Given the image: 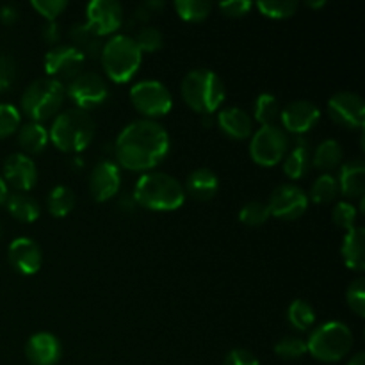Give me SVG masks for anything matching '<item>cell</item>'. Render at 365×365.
<instances>
[{"label": "cell", "mask_w": 365, "mask_h": 365, "mask_svg": "<svg viewBox=\"0 0 365 365\" xmlns=\"http://www.w3.org/2000/svg\"><path fill=\"white\" fill-rule=\"evenodd\" d=\"M134 41L135 45H138V48L141 50V53L155 52V50H159L160 46H163V32H160L157 27H150V25H146V27H143L141 31L138 32Z\"/></svg>", "instance_id": "obj_38"}, {"label": "cell", "mask_w": 365, "mask_h": 365, "mask_svg": "<svg viewBox=\"0 0 365 365\" xmlns=\"http://www.w3.org/2000/svg\"><path fill=\"white\" fill-rule=\"evenodd\" d=\"M269 217V207H267V203L259 202V200L248 202L242 207L241 212H239V220H241V223H245L246 227H260V225L266 223Z\"/></svg>", "instance_id": "obj_35"}, {"label": "cell", "mask_w": 365, "mask_h": 365, "mask_svg": "<svg viewBox=\"0 0 365 365\" xmlns=\"http://www.w3.org/2000/svg\"><path fill=\"white\" fill-rule=\"evenodd\" d=\"M364 362H365L364 353H356V355L353 356L351 360H349V364H348V365H364Z\"/></svg>", "instance_id": "obj_49"}, {"label": "cell", "mask_w": 365, "mask_h": 365, "mask_svg": "<svg viewBox=\"0 0 365 365\" xmlns=\"http://www.w3.org/2000/svg\"><path fill=\"white\" fill-rule=\"evenodd\" d=\"M217 187H220L217 175L209 168H198V170L189 173L184 191H187L198 202H209L216 196Z\"/></svg>", "instance_id": "obj_21"}, {"label": "cell", "mask_w": 365, "mask_h": 365, "mask_svg": "<svg viewBox=\"0 0 365 365\" xmlns=\"http://www.w3.org/2000/svg\"><path fill=\"white\" fill-rule=\"evenodd\" d=\"M88 25L98 38L113 34L121 27L123 21V7L116 0H93L86 7Z\"/></svg>", "instance_id": "obj_14"}, {"label": "cell", "mask_w": 365, "mask_h": 365, "mask_svg": "<svg viewBox=\"0 0 365 365\" xmlns=\"http://www.w3.org/2000/svg\"><path fill=\"white\" fill-rule=\"evenodd\" d=\"M68 96L77 106V109H93L102 106L109 96L107 82L95 71H84L68 86Z\"/></svg>", "instance_id": "obj_11"}, {"label": "cell", "mask_w": 365, "mask_h": 365, "mask_svg": "<svg viewBox=\"0 0 365 365\" xmlns=\"http://www.w3.org/2000/svg\"><path fill=\"white\" fill-rule=\"evenodd\" d=\"M324 0H317V2H307V6L309 7H323L324 6Z\"/></svg>", "instance_id": "obj_50"}, {"label": "cell", "mask_w": 365, "mask_h": 365, "mask_svg": "<svg viewBox=\"0 0 365 365\" xmlns=\"http://www.w3.org/2000/svg\"><path fill=\"white\" fill-rule=\"evenodd\" d=\"M217 125L221 132L232 139H246L253 132V120L241 107H227L217 113Z\"/></svg>", "instance_id": "obj_20"}, {"label": "cell", "mask_w": 365, "mask_h": 365, "mask_svg": "<svg viewBox=\"0 0 365 365\" xmlns=\"http://www.w3.org/2000/svg\"><path fill=\"white\" fill-rule=\"evenodd\" d=\"M253 114H255V120L262 127L274 125V121L280 118V106H278L277 96L271 95V93H262V95L257 96L255 106H253Z\"/></svg>", "instance_id": "obj_31"}, {"label": "cell", "mask_w": 365, "mask_h": 365, "mask_svg": "<svg viewBox=\"0 0 365 365\" xmlns=\"http://www.w3.org/2000/svg\"><path fill=\"white\" fill-rule=\"evenodd\" d=\"M160 7H163V4L160 2L143 4V6H139L138 11H135V16H139L141 20H148V18L153 16V13H155L157 9H160Z\"/></svg>", "instance_id": "obj_46"}, {"label": "cell", "mask_w": 365, "mask_h": 365, "mask_svg": "<svg viewBox=\"0 0 365 365\" xmlns=\"http://www.w3.org/2000/svg\"><path fill=\"white\" fill-rule=\"evenodd\" d=\"M170 152V135L155 120H135L120 132L114 153L125 170L148 171L159 166Z\"/></svg>", "instance_id": "obj_1"}, {"label": "cell", "mask_w": 365, "mask_h": 365, "mask_svg": "<svg viewBox=\"0 0 365 365\" xmlns=\"http://www.w3.org/2000/svg\"><path fill=\"white\" fill-rule=\"evenodd\" d=\"M7 200V184L4 182V178L0 177V205H4Z\"/></svg>", "instance_id": "obj_48"}, {"label": "cell", "mask_w": 365, "mask_h": 365, "mask_svg": "<svg viewBox=\"0 0 365 365\" xmlns=\"http://www.w3.org/2000/svg\"><path fill=\"white\" fill-rule=\"evenodd\" d=\"M260 13L267 18L274 20H285V18L294 16L298 11V2L296 0H262L257 4Z\"/></svg>", "instance_id": "obj_34"}, {"label": "cell", "mask_w": 365, "mask_h": 365, "mask_svg": "<svg viewBox=\"0 0 365 365\" xmlns=\"http://www.w3.org/2000/svg\"><path fill=\"white\" fill-rule=\"evenodd\" d=\"M342 259L349 269L359 273L365 269V230L362 227H355L346 232L342 242Z\"/></svg>", "instance_id": "obj_23"}, {"label": "cell", "mask_w": 365, "mask_h": 365, "mask_svg": "<svg viewBox=\"0 0 365 365\" xmlns=\"http://www.w3.org/2000/svg\"><path fill=\"white\" fill-rule=\"evenodd\" d=\"M66 89L63 84L52 78H38L31 82L21 95V109L25 116L31 118L34 123L50 120L57 116L64 102Z\"/></svg>", "instance_id": "obj_7"}, {"label": "cell", "mask_w": 365, "mask_h": 365, "mask_svg": "<svg viewBox=\"0 0 365 365\" xmlns=\"http://www.w3.org/2000/svg\"><path fill=\"white\" fill-rule=\"evenodd\" d=\"M339 191L346 198H362L365 192V164L362 159L346 163L339 175Z\"/></svg>", "instance_id": "obj_22"}, {"label": "cell", "mask_w": 365, "mask_h": 365, "mask_svg": "<svg viewBox=\"0 0 365 365\" xmlns=\"http://www.w3.org/2000/svg\"><path fill=\"white\" fill-rule=\"evenodd\" d=\"M89 195L96 202H107L118 195L121 187V173L113 160H100L89 173Z\"/></svg>", "instance_id": "obj_16"}, {"label": "cell", "mask_w": 365, "mask_h": 365, "mask_svg": "<svg viewBox=\"0 0 365 365\" xmlns=\"http://www.w3.org/2000/svg\"><path fill=\"white\" fill-rule=\"evenodd\" d=\"M100 57L106 73L118 84L130 81L138 73L143 61V53L135 45L134 38L127 34L113 36L109 41L103 43Z\"/></svg>", "instance_id": "obj_5"}, {"label": "cell", "mask_w": 365, "mask_h": 365, "mask_svg": "<svg viewBox=\"0 0 365 365\" xmlns=\"http://www.w3.org/2000/svg\"><path fill=\"white\" fill-rule=\"evenodd\" d=\"M93 138H95V120L88 110L77 107L57 114L53 118L52 128L48 130V139L53 146L68 153L86 150Z\"/></svg>", "instance_id": "obj_3"}, {"label": "cell", "mask_w": 365, "mask_h": 365, "mask_svg": "<svg viewBox=\"0 0 365 365\" xmlns=\"http://www.w3.org/2000/svg\"><path fill=\"white\" fill-rule=\"evenodd\" d=\"M21 114L11 103H0V139L9 138L20 128Z\"/></svg>", "instance_id": "obj_37"}, {"label": "cell", "mask_w": 365, "mask_h": 365, "mask_svg": "<svg viewBox=\"0 0 365 365\" xmlns=\"http://www.w3.org/2000/svg\"><path fill=\"white\" fill-rule=\"evenodd\" d=\"M132 106L145 114L146 120L166 116L173 109V96L170 89L159 81H139L130 89Z\"/></svg>", "instance_id": "obj_8"}, {"label": "cell", "mask_w": 365, "mask_h": 365, "mask_svg": "<svg viewBox=\"0 0 365 365\" xmlns=\"http://www.w3.org/2000/svg\"><path fill=\"white\" fill-rule=\"evenodd\" d=\"M7 88H9V86H7V84H6V82H2V81H0V95H2V93H4V91H6V89H7Z\"/></svg>", "instance_id": "obj_51"}, {"label": "cell", "mask_w": 365, "mask_h": 365, "mask_svg": "<svg viewBox=\"0 0 365 365\" xmlns=\"http://www.w3.org/2000/svg\"><path fill=\"white\" fill-rule=\"evenodd\" d=\"M2 235H4V232H2V227H0V239H2Z\"/></svg>", "instance_id": "obj_52"}, {"label": "cell", "mask_w": 365, "mask_h": 365, "mask_svg": "<svg viewBox=\"0 0 365 365\" xmlns=\"http://www.w3.org/2000/svg\"><path fill=\"white\" fill-rule=\"evenodd\" d=\"M356 216H359V210L353 203L349 202H339L337 205L334 207V212H331V220L337 225L339 228H344L346 232L355 228Z\"/></svg>", "instance_id": "obj_39"}, {"label": "cell", "mask_w": 365, "mask_h": 365, "mask_svg": "<svg viewBox=\"0 0 365 365\" xmlns=\"http://www.w3.org/2000/svg\"><path fill=\"white\" fill-rule=\"evenodd\" d=\"M38 180L36 163L25 153H13L4 160V182L13 185L16 192H27Z\"/></svg>", "instance_id": "obj_18"}, {"label": "cell", "mask_w": 365, "mask_h": 365, "mask_svg": "<svg viewBox=\"0 0 365 365\" xmlns=\"http://www.w3.org/2000/svg\"><path fill=\"white\" fill-rule=\"evenodd\" d=\"M223 365H260V364L252 351L239 348V349H232V351L228 353Z\"/></svg>", "instance_id": "obj_42"}, {"label": "cell", "mask_w": 365, "mask_h": 365, "mask_svg": "<svg viewBox=\"0 0 365 365\" xmlns=\"http://www.w3.org/2000/svg\"><path fill=\"white\" fill-rule=\"evenodd\" d=\"M48 212L56 217H64L73 210L75 207V192L66 185H57L50 191L46 200Z\"/></svg>", "instance_id": "obj_29"}, {"label": "cell", "mask_w": 365, "mask_h": 365, "mask_svg": "<svg viewBox=\"0 0 365 365\" xmlns=\"http://www.w3.org/2000/svg\"><path fill=\"white\" fill-rule=\"evenodd\" d=\"M319 107L316 103L309 102V100H296V102L287 103L280 110V120L285 130L298 135L312 130L317 125V121H319Z\"/></svg>", "instance_id": "obj_15"}, {"label": "cell", "mask_w": 365, "mask_h": 365, "mask_svg": "<svg viewBox=\"0 0 365 365\" xmlns=\"http://www.w3.org/2000/svg\"><path fill=\"white\" fill-rule=\"evenodd\" d=\"M353 348V334L348 324L328 321L310 334L307 351L321 362H339Z\"/></svg>", "instance_id": "obj_6"}, {"label": "cell", "mask_w": 365, "mask_h": 365, "mask_svg": "<svg viewBox=\"0 0 365 365\" xmlns=\"http://www.w3.org/2000/svg\"><path fill=\"white\" fill-rule=\"evenodd\" d=\"M134 200L148 210H177L185 200L184 185L163 171H146L134 185Z\"/></svg>", "instance_id": "obj_2"}, {"label": "cell", "mask_w": 365, "mask_h": 365, "mask_svg": "<svg viewBox=\"0 0 365 365\" xmlns=\"http://www.w3.org/2000/svg\"><path fill=\"white\" fill-rule=\"evenodd\" d=\"M6 207L11 216L14 220L21 221V223H34L39 217V214H41V207H39L38 200L29 196L27 192H13V195H7Z\"/></svg>", "instance_id": "obj_24"}, {"label": "cell", "mask_w": 365, "mask_h": 365, "mask_svg": "<svg viewBox=\"0 0 365 365\" xmlns=\"http://www.w3.org/2000/svg\"><path fill=\"white\" fill-rule=\"evenodd\" d=\"M339 184L331 175H321L310 187V200L314 203H330L337 198Z\"/></svg>", "instance_id": "obj_33"}, {"label": "cell", "mask_w": 365, "mask_h": 365, "mask_svg": "<svg viewBox=\"0 0 365 365\" xmlns=\"http://www.w3.org/2000/svg\"><path fill=\"white\" fill-rule=\"evenodd\" d=\"M346 299L348 305L356 316L362 317L365 314V280L364 278H356L349 284L348 291H346Z\"/></svg>", "instance_id": "obj_40"}, {"label": "cell", "mask_w": 365, "mask_h": 365, "mask_svg": "<svg viewBox=\"0 0 365 365\" xmlns=\"http://www.w3.org/2000/svg\"><path fill=\"white\" fill-rule=\"evenodd\" d=\"M0 20L4 21V24L11 25L14 24V21L18 20V9L14 6H4L2 9H0Z\"/></svg>", "instance_id": "obj_47"}, {"label": "cell", "mask_w": 365, "mask_h": 365, "mask_svg": "<svg viewBox=\"0 0 365 365\" xmlns=\"http://www.w3.org/2000/svg\"><path fill=\"white\" fill-rule=\"evenodd\" d=\"M43 39L50 45H56L61 39V29L57 25V21H46L45 27H43Z\"/></svg>", "instance_id": "obj_45"}, {"label": "cell", "mask_w": 365, "mask_h": 365, "mask_svg": "<svg viewBox=\"0 0 365 365\" xmlns=\"http://www.w3.org/2000/svg\"><path fill=\"white\" fill-rule=\"evenodd\" d=\"M274 353L284 360H298L307 353V342L303 339L294 337V335H289V337H284L277 342Z\"/></svg>", "instance_id": "obj_36"}, {"label": "cell", "mask_w": 365, "mask_h": 365, "mask_svg": "<svg viewBox=\"0 0 365 365\" xmlns=\"http://www.w3.org/2000/svg\"><path fill=\"white\" fill-rule=\"evenodd\" d=\"M32 7L48 21H56V18L68 7L66 0H34Z\"/></svg>", "instance_id": "obj_41"}, {"label": "cell", "mask_w": 365, "mask_h": 365, "mask_svg": "<svg viewBox=\"0 0 365 365\" xmlns=\"http://www.w3.org/2000/svg\"><path fill=\"white\" fill-rule=\"evenodd\" d=\"M267 207H269L271 216L278 217V220H298L305 214L307 207H309V196L302 187L294 184L278 185L271 192Z\"/></svg>", "instance_id": "obj_12"}, {"label": "cell", "mask_w": 365, "mask_h": 365, "mask_svg": "<svg viewBox=\"0 0 365 365\" xmlns=\"http://www.w3.org/2000/svg\"><path fill=\"white\" fill-rule=\"evenodd\" d=\"M70 38L75 48L81 50L84 56H96V53L102 52L103 43L86 24L73 25V29L70 31Z\"/></svg>", "instance_id": "obj_28"}, {"label": "cell", "mask_w": 365, "mask_h": 365, "mask_svg": "<svg viewBox=\"0 0 365 365\" xmlns=\"http://www.w3.org/2000/svg\"><path fill=\"white\" fill-rule=\"evenodd\" d=\"M328 114L344 128H362L365 123V106L362 96L351 91H341L328 100Z\"/></svg>", "instance_id": "obj_13"}, {"label": "cell", "mask_w": 365, "mask_h": 365, "mask_svg": "<svg viewBox=\"0 0 365 365\" xmlns=\"http://www.w3.org/2000/svg\"><path fill=\"white\" fill-rule=\"evenodd\" d=\"M86 56L73 45H56L46 52L45 71L48 78L63 82H71L78 77L84 66Z\"/></svg>", "instance_id": "obj_10"}, {"label": "cell", "mask_w": 365, "mask_h": 365, "mask_svg": "<svg viewBox=\"0 0 365 365\" xmlns=\"http://www.w3.org/2000/svg\"><path fill=\"white\" fill-rule=\"evenodd\" d=\"M342 157H344V150H342L341 143L335 141V139H327L316 148L312 155V163L319 170L328 171L337 168L342 163Z\"/></svg>", "instance_id": "obj_27"}, {"label": "cell", "mask_w": 365, "mask_h": 365, "mask_svg": "<svg viewBox=\"0 0 365 365\" xmlns=\"http://www.w3.org/2000/svg\"><path fill=\"white\" fill-rule=\"evenodd\" d=\"M252 7H253V4L250 2V0H228V2L220 4V9L230 18L245 16V14L252 9Z\"/></svg>", "instance_id": "obj_43"}, {"label": "cell", "mask_w": 365, "mask_h": 365, "mask_svg": "<svg viewBox=\"0 0 365 365\" xmlns=\"http://www.w3.org/2000/svg\"><path fill=\"white\" fill-rule=\"evenodd\" d=\"M310 164H312V153H310V146L303 139H299L298 145L284 157V171L292 180L305 177L307 171L310 170Z\"/></svg>", "instance_id": "obj_25"}, {"label": "cell", "mask_w": 365, "mask_h": 365, "mask_svg": "<svg viewBox=\"0 0 365 365\" xmlns=\"http://www.w3.org/2000/svg\"><path fill=\"white\" fill-rule=\"evenodd\" d=\"M25 355L32 365H57L63 356V346L56 335L39 331L27 341Z\"/></svg>", "instance_id": "obj_19"}, {"label": "cell", "mask_w": 365, "mask_h": 365, "mask_svg": "<svg viewBox=\"0 0 365 365\" xmlns=\"http://www.w3.org/2000/svg\"><path fill=\"white\" fill-rule=\"evenodd\" d=\"M48 141V130L41 123L31 121V123L20 125V128H18V143H20L24 152L36 155L46 148Z\"/></svg>", "instance_id": "obj_26"}, {"label": "cell", "mask_w": 365, "mask_h": 365, "mask_svg": "<svg viewBox=\"0 0 365 365\" xmlns=\"http://www.w3.org/2000/svg\"><path fill=\"white\" fill-rule=\"evenodd\" d=\"M175 11L185 21H202L212 11V4L205 0H177Z\"/></svg>", "instance_id": "obj_32"}, {"label": "cell", "mask_w": 365, "mask_h": 365, "mask_svg": "<svg viewBox=\"0 0 365 365\" xmlns=\"http://www.w3.org/2000/svg\"><path fill=\"white\" fill-rule=\"evenodd\" d=\"M289 150V138L284 128L277 125H266L260 127L253 134L250 143V155L259 166H277L280 160H284L285 153Z\"/></svg>", "instance_id": "obj_9"}, {"label": "cell", "mask_w": 365, "mask_h": 365, "mask_svg": "<svg viewBox=\"0 0 365 365\" xmlns=\"http://www.w3.org/2000/svg\"><path fill=\"white\" fill-rule=\"evenodd\" d=\"M287 319L291 323V327H294L296 330L307 331L316 323V312H314L312 305L307 303L305 299H294L289 305Z\"/></svg>", "instance_id": "obj_30"}, {"label": "cell", "mask_w": 365, "mask_h": 365, "mask_svg": "<svg viewBox=\"0 0 365 365\" xmlns=\"http://www.w3.org/2000/svg\"><path fill=\"white\" fill-rule=\"evenodd\" d=\"M13 77H14L13 61H11V57L0 53V81L6 82V84L9 86L11 81H13Z\"/></svg>", "instance_id": "obj_44"}, {"label": "cell", "mask_w": 365, "mask_h": 365, "mask_svg": "<svg viewBox=\"0 0 365 365\" xmlns=\"http://www.w3.org/2000/svg\"><path fill=\"white\" fill-rule=\"evenodd\" d=\"M182 98L196 113L212 114L225 102V84L220 75L207 68L191 70L182 81Z\"/></svg>", "instance_id": "obj_4"}, {"label": "cell", "mask_w": 365, "mask_h": 365, "mask_svg": "<svg viewBox=\"0 0 365 365\" xmlns=\"http://www.w3.org/2000/svg\"><path fill=\"white\" fill-rule=\"evenodd\" d=\"M7 259H9V264L18 273L31 277V274H36L41 269L43 253L34 239L18 237L9 245Z\"/></svg>", "instance_id": "obj_17"}]
</instances>
